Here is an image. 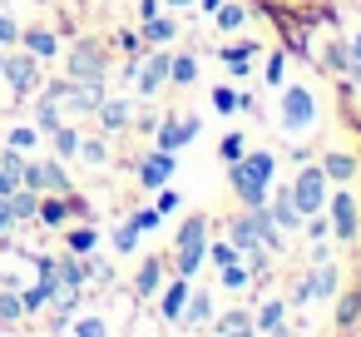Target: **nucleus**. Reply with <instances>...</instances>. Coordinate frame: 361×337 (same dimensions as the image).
Returning <instances> with one entry per match:
<instances>
[{
  "label": "nucleus",
  "instance_id": "nucleus-49",
  "mask_svg": "<svg viewBox=\"0 0 361 337\" xmlns=\"http://www.w3.org/2000/svg\"><path fill=\"white\" fill-rule=\"evenodd\" d=\"M154 208H159V213H173V208H178V194H173V189H164V194H159V203H154Z\"/></svg>",
  "mask_w": 361,
  "mask_h": 337
},
{
  "label": "nucleus",
  "instance_id": "nucleus-47",
  "mask_svg": "<svg viewBox=\"0 0 361 337\" xmlns=\"http://www.w3.org/2000/svg\"><path fill=\"white\" fill-rule=\"evenodd\" d=\"M35 139H40V129H16V134H11V144H16V149H30Z\"/></svg>",
  "mask_w": 361,
  "mask_h": 337
},
{
  "label": "nucleus",
  "instance_id": "nucleus-12",
  "mask_svg": "<svg viewBox=\"0 0 361 337\" xmlns=\"http://www.w3.org/2000/svg\"><path fill=\"white\" fill-rule=\"evenodd\" d=\"M228 243H233L238 253H247V258H252V268H262V243H257V233H252L247 213H238V218L228 223Z\"/></svg>",
  "mask_w": 361,
  "mask_h": 337
},
{
  "label": "nucleus",
  "instance_id": "nucleus-10",
  "mask_svg": "<svg viewBox=\"0 0 361 337\" xmlns=\"http://www.w3.org/2000/svg\"><path fill=\"white\" fill-rule=\"evenodd\" d=\"M247 223H252V233H257V243H262V253H282V228L272 223V213H267V203H252L247 208Z\"/></svg>",
  "mask_w": 361,
  "mask_h": 337
},
{
  "label": "nucleus",
  "instance_id": "nucleus-20",
  "mask_svg": "<svg viewBox=\"0 0 361 337\" xmlns=\"http://www.w3.org/2000/svg\"><path fill=\"white\" fill-rule=\"evenodd\" d=\"M35 218H40L45 228H60V223L70 218V194H55V199H40V208H35Z\"/></svg>",
  "mask_w": 361,
  "mask_h": 337
},
{
  "label": "nucleus",
  "instance_id": "nucleus-2",
  "mask_svg": "<svg viewBox=\"0 0 361 337\" xmlns=\"http://www.w3.org/2000/svg\"><path fill=\"white\" fill-rule=\"evenodd\" d=\"M203 258H208V218L193 213V218H183V228L173 238V273L178 278H193L203 268Z\"/></svg>",
  "mask_w": 361,
  "mask_h": 337
},
{
  "label": "nucleus",
  "instance_id": "nucleus-40",
  "mask_svg": "<svg viewBox=\"0 0 361 337\" xmlns=\"http://www.w3.org/2000/svg\"><path fill=\"white\" fill-rule=\"evenodd\" d=\"M94 248V228H75L70 233V253H90Z\"/></svg>",
  "mask_w": 361,
  "mask_h": 337
},
{
  "label": "nucleus",
  "instance_id": "nucleus-42",
  "mask_svg": "<svg viewBox=\"0 0 361 337\" xmlns=\"http://www.w3.org/2000/svg\"><path fill=\"white\" fill-rule=\"evenodd\" d=\"M134 223H139V233H149V228H159V223H164V213H159V208H139V213H134Z\"/></svg>",
  "mask_w": 361,
  "mask_h": 337
},
{
  "label": "nucleus",
  "instance_id": "nucleus-16",
  "mask_svg": "<svg viewBox=\"0 0 361 337\" xmlns=\"http://www.w3.org/2000/svg\"><path fill=\"white\" fill-rule=\"evenodd\" d=\"M159 283H164V263H159V258H144L139 273H134V297H154Z\"/></svg>",
  "mask_w": 361,
  "mask_h": 337
},
{
  "label": "nucleus",
  "instance_id": "nucleus-29",
  "mask_svg": "<svg viewBox=\"0 0 361 337\" xmlns=\"http://www.w3.org/2000/svg\"><path fill=\"white\" fill-rule=\"evenodd\" d=\"M169 80L173 85H193L198 80V60L193 55H169Z\"/></svg>",
  "mask_w": 361,
  "mask_h": 337
},
{
  "label": "nucleus",
  "instance_id": "nucleus-55",
  "mask_svg": "<svg viewBox=\"0 0 361 337\" xmlns=\"http://www.w3.org/2000/svg\"><path fill=\"white\" fill-rule=\"evenodd\" d=\"M169 6H193V0H169Z\"/></svg>",
  "mask_w": 361,
  "mask_h": 337
},
{
  "label": "nucleus",
  "instance_id": "nucleus-46",
  "mask_svg": "<svg viewBox=\"0 0 361 337\" xmlns=\"http://www.w3.org/2000/svg\"><path fill=\"white\" fill-rule=\"evenodd\" d=\"M326 65H331V70H346V65H351V55H346L341 45H331V50H326Z\"/></svg>",
  "mask_w": 361,
  "mask_h": 337
},
{
  "label": "nucleus",
  "instance_id": "nucleus-18",
  "mask_svg": "<svg viewBox=\"0 0 361 337\" xmlns=\"http://www.w3.org/2000/svg\"><path fill=\"white\" fill-rule=\"evenodd\" d=\"M55 297H60V283H55V278H40L35 288H25V292H20V302H25V312H40V307H50Z\"/></svg>",
  "mask_w": 361,
  "mask_h": 337
},
{
  "label": "nucleus",
  "instance_id": "nucleus-23",
  "mask_svg": "<svg viewBox=\"0 0 361 337\" xmlns=\"http://www.w3.org/2000/svg\"><path fill=\"white\" fill-rule=\"evenodd\" d=\"M213 337H252V312H223L218 317V327H213Z\"/></svg>",
  "mask_w": 361,
  "mask_h": 337
},
{
  "label": "nucleus",
  "instance_id": "nucleus-3",
  "mask_svg": "<svg viewBox=\"0 0 361 337\" xmlns=\"http://www.w3.org/2000/svg\"><path fill=\"white\" fill-rule=\"evenodd\" d=\"M277 119H282L287 139H292V134H307V129L317 124V100H312V90H307V85H287V90H282V105H277Z\"/></svg>",
  "mask_w": 361,
  "mask_h": 337
},
{
  "label": "nucleus",
  "instance_id": "nucleus-51",
  "mask_svg": "<svg viewBox=\"0 0 361 337\" xmlns=\"http://www.w3.org/2000/svg\"><path fill=\"white\" fill-rule=\"evenodd\" d=\"M16 184H20L16 174H6V169H0V199H11V194H16Z\"/></svg>",
  "mask_w": 361,
  "mask_h": 337
},
{
  "label": "nucleus",
  "instance_id": "nucleus-32",
  "mask_svg": "<svg viewBox=\"0 0 361 337\" xmlns=\"http://www.w3.org/2000/svg\"><path fill=\"white\" fill-rule=\"evenodd\" d=\"M20 317H25L20 292H0V322H20Z\"/></svg>",
  "mask_w": 361,
  "mask_h": 337
},
{
  "label": "nucleus",
  "instance_id": "nucleus-25",
  "mask_svg": "<svg viewBox=\"0 0 361 337\" xmlns=\"http://www.w3.org/2000/svg\"><path fill=\"white\" fill-rule=\"evenodd\" d=\"M208 317H213V297H208V292H193V297L183 302V317H178V322H188V327H203Z\"/></svg>",
  "mask_w": 361,
  "mask_h": 337
},
{
  "label": "nucleus",
  "instance_id": "nucleus-22",
  "mask_svg": "<svg viewBox=\"0 0 361 337\" xmlns=\"http://www.w3.org/2000/svg\"><path fill=\"white\" fill-rule=\"evenodd\" d=\"M307 292H312V297H336V268H331L326 258L312 268V278H307Z\"/></svg>",
  "mask_w": 361,
  "mask_h": 337
},
{
  "label": "nucleus",
  "instance_id": "nucleus-9",
  "mask_svg": "<svg viewBox=\"0 0 361 337\" xmlns=\"http://www.w3.org/2000/svg\"><path fill=\"white\" fill-rule=\"evenodd\" d=\"M326 223H331V233H336L341 243H351V238H356V228H361V218H356V199H351V194H336V199H331V218H326Z\"/></svg>",
  "mask_w": 361,
  "mask_h": 337
},
{
  "label": "nucleus",
  "instance_id": "nucleus-44",
  "mask_svg": "<svg viewBox=\"0 0 361 337\" xmlns=\"http://www.w3.org/2000/svg\"><path fill=\"white\" fill-rule=\"evenodd\" d=\"M20 40V25L11 20V16H0V50H6V45H16Z\"/></svg>",
  "mask_w": 361,
  "mask_h": 337
},
{
  "label": "nucleus",
  "instance_id": "nucleus-52",
  "mask_svg": "<svg viewBox=\"0 0 361 337\" xmlns=\"http://www.w3.org/2000/svg\"><path fill=\"white\" fill-rule=\"evenodd\" d=\"M267 80H272V85L282 80V55H272V60H267Z\"/></svg>",
  "mask_w": 361,
  "mask_h": 337
},
{
  "label": "nucleus",
  "instance_id": "nucleus-36",
  "mask_svg": "<svg viewBox=\"0 0 361 337\" xmlns=\"http://www.w3.org/2000/svg\"><path fill=\"white\" fill-rule=\"evenodd\" d=\"M0 169H6V174H16V179H20V174H25V154H20V149L11 144L6 154H0Z\"/></svg>",
  "mask_w": 361,
  "mask_h": 337
},
{
  "label": "nucleus",
  "instance_id": "nucleus-8",
  "mask_svg": "<svg viewBox=\"0 0 361 337\" xmlns=\"http://www.w3.org/2000/svg\"><path fill=\"white\" fill-rule=\"evenodd\" d=\"M173 174H178V159H173L169 149H154V154L139 164V184H144V189H164Z\"/></svg>",
  "mask_w": 361,
  "mask_h": 337
},
{
  "label": "nucleus",
  "instance_id": "nucleus-14",
  "mask_svg": "<svg viewBox=\"0 0 361 337\" xmlns=\"http://www.w3.org/2000/svg\"><path fill=\"white\" fill-rule=\"evenodd\" d=\"M188 292H193V288H188V278H173V288L154 292V297H159V317H164V322H178V317H183V302H188Z\"/></svg>",
  "mask_w": 361,
  "mask_h": 337
},
{
  "label": "nucleus",
  "instance_id": "nucleus-21",
  "mask_svg": "<svg viewBox=\"0 0 361 337\" xmlns=\"http://www.w3.org/2000/svg\"><path fill=\"white\" fill-rule=\"evenodd\" d=\"M55 283H60V292H80V288H85V263L55 258Z\"/></svg>",
  "mask_w": 361,
  "mask_h": 337
},
{
  "label": "nucleus",
  "instance_id": "nucleus-45",
  "mask_svg": "<svg viewBox=\"0 0 361 337\" xmlns=\"http://www.w3.org/2000/svg\"><path fill=\"white\" fill-rule=\"evenodd\" d=\"M243 283H247V268L228 263V268H223V288H243Z\"/></svg>",
  "mask_w": 361,
  "mask_h": 337
},
{
  "label": "nucleus",
  "instance_id": "nucleus-38",
  "mask_svg": "<svg viewBox=\"0 0 361 337\" xmlns=\"http://www.w3.org/2000/svg\"><path fill=\"white\" fill-rule=\"evenodd\" d=\"M243 154H247V134H228V139H223V159L233 164V159H243Z\"/></svg>",
  "mask_w": 361,
  "mask_h": 337
},
{
  "label": "nucleus",
  "instance_id": "nucleus-43",
  "mask_svg": "<svg viewBox=\"0 0 361 337\" xmlns=\"http://www.w3.org/2000/svg\"><path fill=\"white\" fill-rule=\"evenodd\" d=\"M208 253H213V263H218V268H228V263H238V248H233V243H213Z\"/></svg>",
  "mask_w": 361,
  "mask_h": 337
},
{
  "label": "nucleus",
  "instance_id": "nucleus-19",
  "mask_svg": "<svg viewBox=\"0 0 361 337\" xmlns=\"http://www.w3.org/2000/svg\"><path fill=\"white\" fill-rule=\"evenodd\" d=\"M282 312H287V302H282V297L262 302V312L252 317V332H272V337H287V332H282Z\"/></svg>",
  "mask_w": 361,
  "mask_h": 337
},
{
  "label": "nucleus",
  "instance_id": "nucleus-53",
  "mask_svg": "<svg viewBox=\"0 0 361 337\" xmlns=\"http://www.w3.org/2000/svg\"><path fill=\"white\" fill-rule=\"evenodd\" d=\"M346 70H351V80H356V90H361V50H351V65H346Z\"/></svg>",
  "mask_w": 361,
  "mask_h": 337
},
{
  "label": "nucleus",
  "instance_id": "nucleus-28",
  "mask_svg": "<svg viewBox=\"0 0 361 337\" xmlns=\"http://www.w3.org/2000/svg\"><path fill=\"white\" fill-rule=\"evenodd\" d=\"M252 55H257V45H252V40H243V45H228V50H223V60H228V70H233V75H247Z\"/></svg>",
  "mask_w": 361,
  "mask_h": 337
},
{
  "label": "nucleus",
  "instance_id": "nucleus-13",
  "mask_svg": "<svg viewBox=\"0 0 361 337\" xmlns=\"http://www.w3.org/2000/svg\"><path fill=\"white\" fill-rule=\"evenodd\" d=\"M164 80H169V55H149V60H139V95H144V100H154Z\"/></svg>",
  "mask_w": 361,
  "mask_h": 337
},
{
  "label": "nucleus",
  "instance_id": "nucleus-17",
  "mask_svg": "<svg viewBox=\"0 0 361 337\" xmlns=\"http://www.w3.org/2000/svg\"><path fill=\"white\" fill-rule=\"evenodd\" d=\"M20 45H25L35 60H55V55H60V40H55L50 30H20Z\"/></svg>",
  "mask_w": 361,
  "mask_h": 337
},
{
  "label": "nucleus",
  "instance_id": "nucleus-7",
  "mask_svg": "<svg viewBox=\"0 0 361 337\" xmlns=\"http://www.w3.org/2000/svg\"><path fill=\"white\" fill-rule=\"evenodd\" d=\"M0 75H6V80H11V90L25 100V95L40 85V60H35L30 50H25V55H6V70H0Z\"/></svg>",
  "mask_w": 361,
  "mask_h": 337
},
{
  "label": "nucleus",
  "instance_id": "nucleus-35",
  "mask_svg": "<svg viewBox=\"0 0 361 337\" xmlns=\"http://www.w3.org/2000/svg\"><path fill=\"white\" fill-rule=\"evenodd\" d=\"M35 124H40V129H55V124H60V100H40Z\"/></svg>",
  "mask_w": 361,
  "mask_h": 337
},
{
  "label": "nucleus",
  "instance_id": "nucleus-11",
  "mask_svg": "<svg viewBox=\"0 0 361 337\" xmlns=\"http://www.w3.org/2000/svg\"><path fill=\"white\" fill-rule=\"evenodd\" d=\"M198 129H203V119H198V114H183V119H169V124L159 129V149H169V154H178V149H183V144H188V139H193Z\"/></svg>",
  "mask_w": 361,
  "mask_h": 337
},
{
  "label": "nucleus",
  "instance_id": "nucleus-27",
  "mask_svg": "<svg viewBox=\"0 0 361 337\" xmlns=\"http://www.w3.org/2000/svg\"><path fill=\"white\" fill-rule=\"evenodd\" d=\"M35 208H40V194L25 189V184H16V194H11V213H16V223H20V218H35Z\"/></svg>",
  "mask_w": 361,
  "mask_h": 337
},
{
  "label": "nucleus",
  "instance_id": "nucleus-34",
  "mask_svg": "<svg viewBox=\"0 0 361 337\" xmlns=\"http://www.w3.org/2000/svg\"><path fill=\"white\" fill-rule=\"evenodd\" d=\"M55 149L70 159V154H80V134L70 129V124H55Z\"/></svg>",
  "mask_w": 361,
  "mask_h": 337
},
{
  "label": "nucleus",
  "instance_id": "nucleus-37",
  "mask_svg": "<svg viewBox=\"0 0 361 337\" xmlns=\"http://www.w3.org/2000/svg\"><path fill=\"white\" fill-rule=\"evenodd\" d=\"M213 110H218V114H233V110H238V90H228V85L213 90Z\"/></svg>",
  "mask_w": 361,
  "mask_h": 337
},
{
  "label": "nucleus",
  "instance_id": "nucleus-31",
  "mask_svg": "<svg viewBox=\"0 0 361 337\" xmlns=\"http://www.w3.org/2000/svg\"><path fill=\"white\" fill-rule=\"evenodd\" d=\"M134 243H139V223L124 218V223L114 228V253H134Z\"/></svg>",
  "mask_w": 361,
  "mask_h": 337
},
{
  "label": "nucleus",
  "instance_id": "nucleus-15",
  "mask_svg": "<svg viewBox=\"0 0 361 337\" xmlns=\"http://www.w3.org/2000/svg\"><path fill=\"white\" fill-rule=\"evenodd\" d=\"M267 213H272V223L282 228V233H292L297 223H302V213H297V203H292V189L282 184L277 194H272V203H267Z\"/></svg>",
  "mask_w": 361,
  "mask_h": 337
},
{
  "label": "nucleus",
  "instance_id": "nucleus-39",
  "mask_svg": "<svg viewBox=\"0 0 361 337\" xmlns=\"http://www.w3.org/2000/svg\"><path fill=\"white\" fill-rule=\"evenodd\" d=\"M80 154H85L90 164H104V159H109V149H104L99 139H80Z\"/></svg>",
  "mask_w": 361,
  "mask_h": 337
},
{
  "label": "nucleus",
  "instance_id": "nucleus-26",
  "mask_svg": "<svg viewBox=\"0 0 361 337\" xmlns=\"http://www.w3.org/2000/svg\"><path fill=\"white\" fill-rule=\"evenodd\" d=\"M173 35H178L173 20H164V16H149V20H144V40H149V45H173Z\"/></svg>",
  "mask_w": 361,
  "mask_h": 337
},
{
  "label": "nucleus",
  "instance_id": "nucleus-48",
  "mask_svg": "<svg viewBox=\"0 0 361 337\" xmlns=\"http://www.w3.org/2000/svg\"><path fill=\"white\" fill-rule=\"evenodd\" d=\"M11 223H16V213H11V199H0V238L11 233Z\"/></svg>",
  "mask_w": 361,
  "mask_h": 337
},
{
  "label": "nucleus",
  "instance_id": "nucleus-54",
  "mask_svg": "<svg viewBox=\"0 0 361 337\" xmlns=\"http://www.w3.org/2000/svg\"><path fill=\"white\" fill-rule=\"evenodd\" d=\"M218 6H223V0H203V11H208V16H213V11H218Z\"/></svg>",
  "mask_w": 361,
  "mask_h": 337
},
{
  "label": "nucleus",
  "instance_id": "nucleus-41",
  "mask_svg": "<svg viewBox=\"0 0 361 337\" xmlns=\"http://www.w3.org/2000/svg\"><path fill=\"white\" fill-rule=\"evenodd\" d=\"M75 337H109V332H104L99 317H80V322H75Z\"/></svg>",
  "mask_w": 361,
  "mask_h": 337
},
{
  "label": "nucleus",
  "instance_id": "nucleus-33",
  "mask_svg": "<svg viewBox=\"0 0 361 337\" xmlns=\"http://www.w3.org/2000/svg\"><path fill=\"white\" fill-rule=\"evenodd\" d=\"M213 16H218V30H238V25L247 20V11H243V6H218Z\"/></svg>",
  "mask_w": 361,
  "mask_h": 337
},
{
  "label": "nucleus",
  "instance_id": "nucleus-1",
  "mask_svg": "<svg viewBox=\"0 0 361 337\" xmlns=\"http://www.w3.org/2000/svg\"><path fill=\"white\" fill-rule=\"evenodd\" d=\"M272 169H277V159H272L267 149H252V154H243V159H233V164H228V184H233V194L243 199V208L267 203Z\"/></svg>",
  "mask_w": 361,
  "mask_h": 337
},
{
  "label": "nucleus",
  "instance_id": "nucleus-50",
  "mask_svg": "<svg viewBox=\"0 0 361 337\" xmlns=\"http://www.w3.org/2000/svg\"><path fill=\"white\" fill-rule=\"evenodd\" d=\"M356 307H361V297H341V307H336V317H341V322H351V317H356Z\"/></svg>",
  "mask_w": 361,
  "mask_h": 337
},
{
  "label": "nucleus",
  "instance_id": "nucleus-24",
  "mask_svg": "<svg viewBox=\"0 0 361 337\" xmlns=\"http://www.w3.org/2000/svg\"><path fill=\"white\" fill-rule=\"evenodd\" d=\"M129 114H134L129 100H109V95H104V105H99V124H104V129H124Z\"/></svg>",
  "mask_w": 361,
  "mask_h": 337
},
{
  "label": "nucleus",
  "instance_id": "nucleus-30",
  "mask_svg": "<svg viewBox=\"0 0 361 337\" xmlns=\"http://www.w3.org/2000/svg\"><path fill=\"white\" fill-rule=\"evenodd\" d=\"M322 174H326V179H351V174H356V159L336 149V154H326V159H322Z\"/></svg>",
  "mask_w": 361,
  "mask_h": 337
},
{
  "label": "nucleus",
  "instance_id": "nucleus-5",
  "mask_svg": "<svg viewBox=\"0 0 361 337\" xmlns=\"http://www.w3.org/2000/svg\"><path fill=\"white\" fill-rule=\"evenodd\" d=\"M65 70H70L75 85H85V80H104V50H99L94 40H80V45L65 55Z\"/></svg>",
  "mask_w": 361,
  "mask_h": 337
},
{
  "label": "nucleus",
  "instance_id": "nucleus-6",
  "mask_svg": "<svg viewBox=\"0 0 361 337\" xmlns=\"http://www.w3.org/2000/svg\"><path fill=\"white\" fill-rule=\"evenodd\" d=\"M20 184L35 189V194H70V174H65L60 159H50V164H25Z\"/></svg>",
  "mask_w": 361,
  "mask_h": 337
},
{
  "label": "nucleus",
  "instance_id": "nucleus-4",
  "mask_svg": "<svg viewBox=\"0 0 361 337\" xmlns=\"http://www.w3.org/2000/svg\"><path fill=\"white\" fill-rule=\"evenodd\" d=\"M287 189H292V203H297L302 218L322 213V203H326V174H322V169H302Z\"/></svg>",
  "mask_w": 361,
  "mask_h": 337
}]
</instances>
